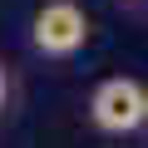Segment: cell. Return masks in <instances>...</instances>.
<instances>
[{"instance_id":"1","label":"cell","mask_w":148,"mask_h":148,"mask_svg":"<svg viewBox=\"0 0 148 148\" xmlns=\"http://www.w3.org/2000/svg\"><path fill=\"white\" fill-rule=\"evenodd\" d=\"M94 123L104 133H133L143 119H148V89L138 79H104L94 89V104H89Z\"/></svg>"},{"instance_id":"2","label":"cell","mask_w":148,"mask_h":148,"mask_svg":"<svg viewBox=\"0 0 148 148\" xmlns=\"http://www.w3.org/2000/svg\"><path fill=\"white\" fill-rule=\"evenodd\" d=\"M84 40H89V20L74 0H49L35 15V49L45 54H74Z\"/></svg>"},{"instance_id":"3","label":"cell","mask_w":148,"mask_h":148,"mask_svg":"<svg viewBox=\"0 0 148 148\" xmlns=\"http://www.w3.org/2000/svg\"><path fill=\"white\" fill-rule=\"evenodd\" d=\"M0 99H5V74H0Z\"/></svg>"}]
</instances>
